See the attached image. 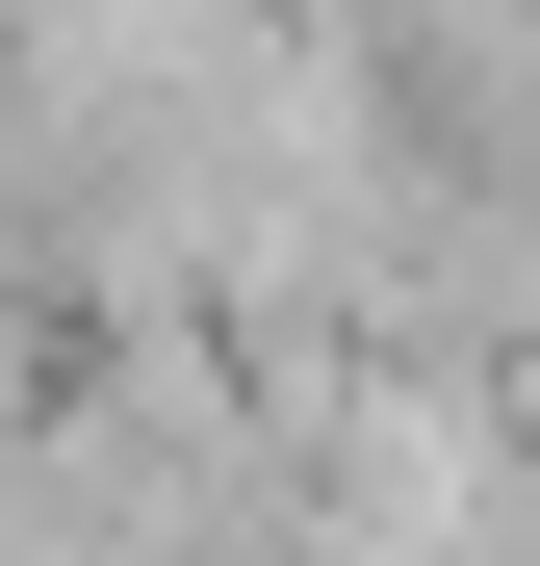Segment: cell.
Listing matches in <instances>:
<instances>
[{
    "label": "cell",
    "instance_id": "obj_1",
    "mask_svg": "<svg viewBox=\"0 0 540 566\" xmlns=\"http://www.w3.org/2000/svg\"><path fill=\"white\" fill-rule=\"evenodd\" d=\"M52 360H77V310H52V283H27V232H0V438L52 412Z\"/></svg>",
    "mask_w": 540,
    "mask_h": 566
}]
</instances>
